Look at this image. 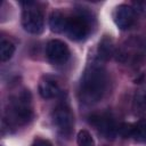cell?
<instances>
[{"instance_id": "6da1fadb", "label": "cell", "mask_w": 146, "mask_h": 146, "mask_svg": "<svg viewBox=\"0 0 146 146\" xmlns=\"http://www.w3.org/2000/svg\"><path fill=\"white\" fill-rule=\"evenodd\" d=\"M107 88V74L105 68L97 63L90 64L80 82L79 96L82 103L87 105H92L98 103Z\"/></svg>"}, {"instance_id": "7a4b0ae2", "label": "cell", "mask_w": 146, "mask_h": 146, "mask_svg": "<svg viewBox=\"0 0 146 146\" xmlns=\"http://www.w3.org/2000/svg\"><path fill=\"white\" fill-rule=\"evenodd\" d=\"M31 119V94L29 90H23L9 100V105L6 110L3 122H7L8 125H23L26 124Z\"/></svg>"}, {"instance_id": "3957f363", "label": "cell", "mask_w": 146, "mask_h": 146, "mask_svg": "<svg viewBox=\"0 0 146 146\" xmlns=\"http://www.w3.org/2000/svg\"><path fill=\"white\" fill-rule=\"evenodd\" d=\"M90 16L84 10H80L78 14L67 18L65 34L74 41L86 39L90 31Z\"/></svg>"}, {"instance_id": "277c9868", "label": "cell", "mask_w": 146, "mask_h": 146, "mask_svg": "<svg viewBox=\"0 0 146 146\" xmlns=\"http://www.w3.org/2000/svg\"><path fill=\"white\" fill-rule=\"evenodd\" d=\"M25 5L22 13V25L24 30L32 34H39L43 31L44 19L40 9L34 6V2H23Z\"/></svg>"}, {"instance_id": "5b68a950", "label": "cell", "mask_w": 146, "mask_h": 146, "mask_svg": "<svg viewBox=\"0 0 146 146\" xmlns=\"http://www.w3.org/2000/svg\"><path fill=\"white\" fill-rule=\"evenodd\" d=\"M90 123L98 130V132L107 139H114L119 133V124L106 113L94 114L90 116Z\"/></svg>"}, {"instance_id": "8992f818", "label": "cell", "mask_w": 146, "mask_h": 146, "mask_svg": "<svg viewBox=\"0 0 146 146\" xmlns=\"http://www.w3.org/2000/svg\"><path fill=\"white\" fill-rule=\"evenodd\" d=\"M52 122L62 136L68 137L74 125L73 113L67 106H58L52 112Z\"/></svg>"}, {"instance_id": "52a82bcc", "label": "cell", "mask_w": 146, "mask_h": 146, "mask_svg": "<svg viewBox=\"0 0 146 146\" xmlns=\"http://www.w3.org/2000/svg\"><path fill=\"white\" fill-rule=\"evenodd\" d=\"M46 55L52 64H64L70 57V49L62 40H50L46 46Z\"/></svg>"}, {"instance_id": "ba28073f", "label": "cell", "mask_w": 146, "mask_h": 146, "mask_svg": "<svg viewBox=\"0 0 146 146\" xmlns=\"http://www.w3.org/2000/svg\"><path fill=\"white\" fill-rule=\"evenodd\" d=\"M113 19H114L115 25L120 30H128L135 23L136 13L132 7L128 5H120L114 10Z\"/></svg>"}, {"instance_id": "9c48e42d", "label": "cell", "mask_w": 146, "mask_h": 146, "mask_svg": "<svg viewBox=\"0 0 146 146\" xmlns=\"http://www.w3.org/2000/svg\"><path fill=\"white\" fill-rule=\"evenodd\" d=\"M39 94L44 99H51L57 97L60 94V88L58 82L54 78L49 75H44L39 82Z\"/></svg>"}, {"instance_id": "30bf717a", "label": "cell", "mask_w": 146, "mask_h": 146, "mask_svg": "<svg viewBox=\"0 0 146 146\" xmlns=\"http://www.w3.org/2000/svg\"><path fill=\"white\" fill-rule=\"evenodd\" d=\"M67 18H68V16H66L60 10L52 11L49 16V27H50V30L55 33H65Z\"/></svg>"}, {"instance_id": "8fae6325", "label": "cell", "mask_w": 146, "mask_h": 146, "mask_svg": "<svg viewBox=\"0 0 146 146\" xmlns=\"http://www.w3.org/2000/svg\"><path fill=\"white\" fill-rule=\"evenodd\" d=\"M114 55V46L111 38L104 36L98 44V57L102 60H107Z\"/></svg>"}, {"instance_id": "7c38bea8", "label": "cell", "mask_w": 146, "mask_h": 146, "mask_svg": "<svg viewBox=\"0 0 146 146\" xmlns=\"http://www.w3.org/2000/svg\"><path fill=\"white\" fill-rule=\"evenodd\" d=\"M133 139L138 143H146V119H140L133 124Z\"/></svg>"}, {"instance_id": "4fadbf2b", "label": "cell", "mask_w": 146, "mask_h": 146, "mask_svg": "<svg viewBox=\"0 0 146 146\" xmlns=\"http://www.w3.org/2000/svg\"><path fill=\"white\" fill-rule=\"evenodd\" d=\"M15 52V46L9 40H2L0 43V59L1 62L9 60Z\"/></svg>"}, {"instance_id": "5bb4252c", "label": "cell", "mask_w": 146, "mask_h": 146, "mask_svg": "<svg viewBox=\"0 0 146 146\" xmlns=\"http://www.w3.org/2000/svg\"><path fill=\"white\" fill-rule=\"evenodd\" d=\"M78 146H95V141L92 136L88 130H80L76 136Z\"/></svg>"}, {"instance_id": "9a60e30c", "label": "cell", "mask_w": 146, "mask_h": 146, "mask_svg": "<svg viewBox=\"0 0 146 146\" xmlns=\"http://www.w3.org/2000/svg\"><path fill=\"white\" fill-rule=\"evenodd\" d=\"M119 133L123 138L132 137V135H133V124L132 123H122L119 127Z\"/></svg>"}, {"instance_id": "2e32d148", "label": "cell", "mask_w": 146, "mask_h": 146, "mask_svg": "<svg viewBox=\"0 0 146 146\" xmlns=\"http://www.w3.org/2000/svg\"><path fill=\"white\" fill-rule=\"evenodd\" d=\"M132 8H133L135 13L146 16V1H135Z\"/></svg>"}, {"instance_id": "e0dca14e", "label": "cell", "mask_w": 146, "mask_h": 146, "mask_svg": "<svg viewBox=\"0 0 146 146\" xmlns=\"http://www.w3.org/2000/svg\"><path fill=\"white\" fill-rule=\"evenodd\" d=\"M32 146H52V144L47 140V139H41V138H38L34 140L33 145Z\"/></svg>"}]
</instances>
